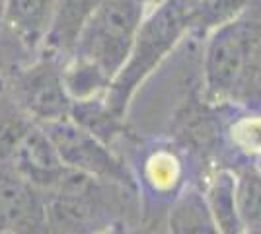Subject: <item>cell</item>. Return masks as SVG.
<instances>
[{
	"label": "cell",
	"instance_id": "obj_14",
	"mask_svg": "<svg viewBox=\"0 0 261 234\" xmlns=\"http://www.w3.org/2000/svg\"><path fill=\"white\" fill-rule=\"evenodd\" d=\"M250 0H193L187 16V34L207 37L224 23L236 20Z\"/></svg>",
	"mask_w": 261,
	"mask_h": 234
},
{
	"label": "cell",
	"instance_id": "obj_4",
	"mask_svg": "<svg viewBox=\"0 0 261 234\" xmlns=\"http://www.w3.org/2000/svg\"><path fill=\"white\" fill-rule=\"evenodd\" d=\"M10 100L33 123L49 125L70 117L72 101L63 84V61L41 55L10 78Z\"/></svg>",
	"mask_w": 261,
	"mask_h": 234
},
{
	"label": "cell",
	"instance_id": "obj_13",
	"mask_svg": "<svg viewBox=\"0 0 261 234\" xmlns=\"http://www.w3.org/2000/svg\"><path fill=\"white\" fill-rule=\"evenodd\" d=\"M63 84L72 103L106 98L111 78L106 76L96 65L80 57H68L63 63Z\"/></svg>",
	"mask_w": 261,
	"mask_h": 234
},
{
	"label": "cell",
	"instance_id": "obj_17",
	"mask_svg": "<svg viewBox=\"0 0 261 234\" xmlns=\"http://www.w3.org/2000/svg\"><path fill=\"white\" fill-rule=\"evenodd\" d=\"M4 4H6V0H0V45L4 43V39L8 37L6 30H4V25H2V14H4Z\"/></svg>",
	"mask_w": 261,
	"mask_h": 234
},
{
	"label": "cell",
	"instance_id": "obj_3",
	"mask_svg": "<svg viewBox=\"0 0 261 234\" xmlns=\"http://www.w3.org/2000/svg\"><path fill=\"white\" fill-rule=\"evenodd\" d=\"M144 18L141 0H99L70 57H80L113 78L127 63Z\"/></svg>",
	"mask_w": 261,
	"mask_h": 234
},
{
	"label": "cell",
	"instance_id": "obj_11",
	"mask_svg": "<svg viewBox=\"0 0 261 234\" xmlns=\"http://www.w3.org/2000/svg\"><path fill=\"white\" fill-rule=\"evenodd\" d=\"M208 211L213 215L218 230L222 234H244L236 201V174L228 166L217 168L205 179V188L201 190Z\"/></svg>",
	"mask_w": 261,
	"mask_h": 234
},
{
	"label": "cell",
	"instance_id": "obj_12",
	"mask_svg": "<svg viewBox=\"0 0 261 234\" xmlns=\"http://www.w3.org/2000/svg\"><path fill=\"white\" fill-rule=\"evenodd\" d=\"M168 234H222L201 190L187 188L166 211Z\"/></svg>",
	"mask_w": 261,
	"mask_h": 234
},
{
	"label": "cell",
	"instance_id": "obj_20",
	"mask_svg": "<svg viewBox=\"0 0 261 234\" xmlns=\"http://www.w3.org/2000/svg\"><path fill=\"white\" fill-rule=\"evenodd\" d=\"M0 234H18V232H12V230H0Z\"/></svg>",
	"mask_w": 261,
	"mask_h": 234
},
{
	"label": "cell",
	"instance_id": "obj_5",
	"mask_svg": "<svg viewBox=\"0 0 261 234\" xmlns=\"http://www.w3.org/2000/svg\"><path fill=\"white\" fill-rule=\"evenodd\" d=\"M191 166L181 146L156 139L137 148L130 176L146 203L170 207L189 188Z\"/></svg>",
	"mask_w": 261,
	"mask_h": 234
},
{
	"label": "cell",
	"instance_id": "obj_15",
	"mask_svg": "<svg viewBox=\"0 0 261 234\" xmlns=\"http://www.w3.org/2000/svg\"><path fill=\"white\" fill-rule=\"evenodd\" d=\"M236 201L246 230L261 228V174L255 168H236Z\"/></svg>",
	"mask_w": 261,
	"mask_h": 234
},
{
	"label": "cell",
	"instance_id": "obj_1",
	"mask_svg": "<svg viewBox=\"0 0 261 234\" xmlns=\"http://www.w3.org/2000/svg\"><path fill=\"white\" fill-rule=\"evenodd\" d=\"M203 96L218 106L261 101V14L248 8L205 37Z\"/></svg>",
	"mask_w": 261,
	"mask_h": 234
},
{
	"label": "cell",
	"instance_id": "obj_2",
	"mask_svg": "<svg viewBox=\"0 0 261 234\" xmlns=\"http://www.w3.org/2000/svg\"><path fill=\"white\" fill-rule=\"evenodd\" d=\"M191 4L193 0H164L160 6L144 14L129 59L106 94V103L115 115H125L127 103L142 80L187 34V16Z\"/></svg>",
	"mask_w": 261,
	"mask_h": 234
},
{
	"label": "cell",
	"instance_id": "obj_9",
	"mask_svg": "<svg viewBox=\"0 0 261 234\" xmlns=\"http://www.w3.org/2000/svg\"><path fill=\"white\" fill-rule=\"evenodd\" d=\"M222 146L234 168H257L261 164V101L234 106L222 131Z\"/></svg>",
	"mask_w": 261,
	"mask_h": 234
},
{
	"label": "cell",
	"instance_id": "obj_7",
	"mask_svg": "<svg viewBox=\"0 0 261 234\" xmlns=\"http://www.w3.org/2000/svg\"><path fill=\"white\" fill-rule=\"evenodd\" d=\"M39 191L10 166L0 164V230L18 234L45 230V199Z\"/></svg>",
	"mask_w": 261,
	"mask_h": 234
},
{
	"label": "cell",
	"instance_id": "obj_6",
	"mask_svg": "<svg viewBox=\"0 0 261 234\" xmlns=\"http://www.w3.org/2000/svg\"><path fill=\"white\" fill-rule=\"evenodd\" d=\"M41 127L47 131L65 168L88 174L99 181L127 179V172L111 146L70 117Z\"/></svg>",
	"mask_w": 261,
	"mask_h": 234
},
{
	"label": "cell",
	"instance_id": "obj_19",
	"mask_svg": "<svg viewBox=\"0 0 261 234\" xmlns=\"http://www.w3.org/2000/svg\"><path fill=\"white\" fill-rule=\"evenodd\" d=\"M244 234H261V228H253V230H246Z\"/></svg>",
	"mask_w": 261,
	"mask_h": 234
},
{
	"label": "cell",
	"instance_id": "obj_8",
	"mask_svg": "<svg viewBox=\"0 0 261 234\" xmlns=\"http://www.w3.org/2000/svg\"><path fill=\"white\" fill-rule=\"evenodd\" d=\"M57 0H6L2 25L25 53H41L51 30Z\"/></svg>",
	"mask_w": 261,
	"mask_h": 234
},
{
	"label": "cell",
	"instance_id": "obj_10",
	"mask_svg": "<svg viewBox=\"0 0 261 234\" xmlns=\"http://www.w3.org/2000/svg\"><path fill=\"white\" fill-rule=\"evenodd\" d=\"M98 4L99 0H57L53 23L41 53L65 63L72 55L78 35Z\"/></svg>",
	"mask_w": 261,
	"mask_h": 234
},
{
	"label": "cell",
	"instance_id": "obj_16",
	"mask_svg": "<svg viewBox=\"0 0 261 234\" xmlns=\"http://www.w3.org/2000/svg\"><path fill=\"white\" fill-rule=\"evenodd\" d=\"M88 234H125L123 232V228H119L117 224H101L98 228H94V230H90Z\"/></svg>",
	"mask_w": 261,
	"mask_h": 234
},
{
	"label": "cell",
	"instance_id": "obj_18",
	"mask_svg": "<svg viewBox=\"0 0 261 234\" xmlns=\"http://www.w3.org/2000/svg\"><path fill=\"white\" fill-rule=\"evenodd\" d=\"M2 94L4 92H0V100H2ZM0 164H2V135H0Z\"/></svg>",
	"mask_w": 261,
	"mask_h": 234
}]
</instances>
